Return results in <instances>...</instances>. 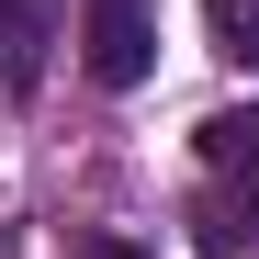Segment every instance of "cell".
Instances as JSON below:
<instances>
[{
    "label": "cell",
    "mask_w": 259,
    "mask_h": 259,
    "mask_svg": "<svg viewBox=\"0 0 259 259\" xmlns=\"http://www.w3.org/2000/svg\"><path fill=\"white\" fill-rule=\"evenodd\" d=\"M203 169H214V192H237V203L259 214V102L203 124Z\"/></svg>",
    "instance_id": "2"
},
{
    "label": "cell",
    "mask_w": 259,
    "mask_h": 259,
    "mask_svg": "<svg viewBox=\"0 0 259 259\" xmlns=\"http://www.w3.org/2000/svg\"><path fill=\"white\" fill-rule=\"evenodd\" d=\"M203 34H214V57L259 68V0H203Z\"/></svg>",
    "instance_id": "5"
},
{
    "label": "cell",
    "mask_w": 259,
    "mask_h": 259,
    "mask_svg": "<svg viewBox=\"0 0 259 259\" xmlns=\"http://www.w3.org/2000/svg\"><path fill=\"white\" fill-rule=\"evenodd\" d=\"M147 68H158V23H147V0H91V79H102V91H136Z\"/></svg>",
    "instance_id": "1"
},
{
    "label": "cell",
    "mask_w": 259,
    "mask_h": 259,
    "mask_svg": "<svg viewBox=\"0 0 259 259\" xmlns=\"http://www.w3.org/2000/svg\"><path fill=\"white\" fill-rule=\"evenodd\" d=\"M248 237H259V214H248L237 192L203 181V203H192V248H203V259H248Z\"/></svg>",
    "instance_id": "4"
},
{
    "label": "cell",
    "mask_w": 259,
    "mask_h": 259,
    "mask_svg": "<svg viewBox=\"0 0 259 259\" xmlns=\"http://www.w3.org/2000/svg\"><path fill=\"white\" fill-rule=\"evenodd\" d=\"M46 79V0H0V91Z\"/></svg>",
    "instance_id": "3"
},
{
    "label": "cell",
    "mask_w": 259,
    "mask_h": 259,
    "mask_svg": "<svg viewBox=\"0 0 259 259\" xmlns=\"http://www.w3.org/2000/svg\"><path fill=\"white\" fill-rule=\"evenodd\" d=\"M68 259H147V248H124V237H91V248H68Z\"/></svg>",
    "instance_id": "6"
}]
</instances>
